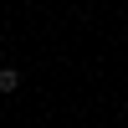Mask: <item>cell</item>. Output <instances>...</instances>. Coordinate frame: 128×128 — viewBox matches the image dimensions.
<instances>
[{
  "instance_id": "1",
  "label": "cell",
  "mask_w": 128,
  "mask_h": 128,
  "mask_svg": "<svg viewBox=\"0 0 128 128\" xmlns=\"http://www.w3.org/2000/svg\"><path fill=\"white\" fill-rule=\"evenodd\" d=\"M20 87V72L16 67H0V92H16Z\"/></svg>"
},
{
  "instance_id": "2",
  "label": "cell",
  "mask_w": 128,
  "mask_h": 128,
  "mask_svg": "<svg viewBox=\"0 0 128 128\" xmlns=\"http://www.w3.org/2000/svg\"><path fill=\"white\" fill-rule=\"evenodd\" d=\"M123 113H128V108H123Z\"/></svg>"
}]
</instances>
